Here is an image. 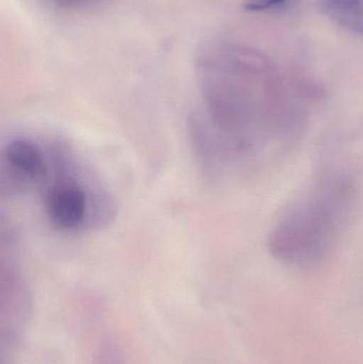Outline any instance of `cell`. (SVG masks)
Segmentation results:
<instances>
[{
    "instance_id": "6da1fadb",
    "label": "cell",
    "mask_w": 363,
    "mask_h": 364,
    "mask_svg": "<svg viewBox=\"0 0 363 364\" xmlns=\"http://www.w3.org/2000/svg\"><path fill=\"white\" fill-rule=\"evenodd\" d=\"M204 117L194 119L202 153H244L281 119L278 83L259 53L232 44H209L196 55Z\"/></svg>"
},
{
    "instance_id": "7a4b0ae2",
    "label": "cell",
    "mask_w": 363,
    "mask_h": 364,
    "mask_svg": "<svg viewBox=\"0 0 363 364\" xmlns=\"http://www.w3.org/2000/svg\"><path fill=\"white\" fill-rule=\"evenodd\" d=\"M343 182L318 188L283 216L271 239L278 258L310 263L326 255L347 218L351 190Z\"/></svg>"
},
{
    "instance_id": "3957f363",
    "label": "cell",
    "mask_w": 363,
    "mask_h": 364,
    "mask_svg": "<svg viewBox=\"0 0 363 364\" xmlns=\"http://www.w3.org/2000/svg\"><path fill=\"white\" fill-rule=\"evenodd\" d=\"M47 154L51 181L44 193V209L50 224L64 232L108 224L113 216L111 199L74 153L62 143H53L47 146Z\"/></svg>"
},
{
    "instance_id": "277c9868",
    "label": "cell",
    "mask_w": 363,
    "mask_h": 364,
    "mask_svg": "<svg viewBox=\"0 0 363 364\" xmlns=\"http://www.w3.org/2000/svg\"><path fill=\"white\" fill-rule=\"evenodd\" d=\"M1 166V188L9 193L44 186L50 170L47 149L29 138L11 140L2 151Z\"/></svg>"
},
{
    "instance_id": "5b68a950",
    "label": "cell",
    "mask_w": 363,
    "mask_h": 364,
    "mask_svg": "<svg viewBox=\"0 0 363 364\" xmlns=\"http://www.w3.org/2000/svg\"><path fill=\"white\" fill-rule=\"evenodd\" d=\"M0 331L2 344H14L21 338L31 316V296L21 272L9 255L1 259L0 274Z\"/></svg>"
},
{
    "instance_id": "8992f818",
    "label": "cell",
    "mask_w": 363,
    "mask_h": 364,
    "mask_svg": "<svg viewBox=\"0 0 363 364\" xmlns=\"http://www.w3.org/2000/svg\"><path fill=\"white\" fill-rule=\"evenodd\" d=\"M320 6L337 25L363 36V0H322Z\"/></svg>"
},
{
    "instance_id": "52a82bcc",
    "label": "cell",
    "mask_w": 363,
    "mask_h": 364,
    "mask_svg": "<svg viewBox=\"0 0 363 364\" xmlns=\"http://www.w3.org/2000/svg\"><path fill=\"white\" fill-rule=\"evenodd\" d=\"M95 364H124L123 354L114 340L104 339L96 352Z\"/></svg>"
},
{
    "instance_id": "ba28073f",
    "label": "cell",
    "mask_w": 363,
    "mask_h": 364,
    "mask_svg": "<svg viewBox=\"0 0 363 364\" xmlns=\"http://www.w3.org/2000/svg\"><path fill=\"white\" fill-rule=\"evenodd\" d=\"M44 1L55 8L65 9V10H85V9L94 8L104 0H44Z\"/></svg>"
},
{
    "instance_id": "9c48e42d",
    "label": "cell",
    "mask_w": 363,
    "mask_h": 364,
    "mask_svg": "<svg viewBox=\"0 0 363 364\" xmlns=\"http://www.w3.org/2000/svg\"><path fill=\"white\" fill-rule=\"evenodd\" d=\"M289 0H247L245 2V10L251 12H261V11L272 10L285 6Z\"/></svg>"
}]
</instances>
